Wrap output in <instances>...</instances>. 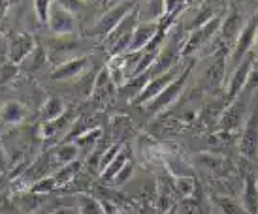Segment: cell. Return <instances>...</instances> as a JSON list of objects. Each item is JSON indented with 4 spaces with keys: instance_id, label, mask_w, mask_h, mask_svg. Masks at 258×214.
<instances>
[{
    "instance_id": "1",
    "label": "cell",
    "mask_w": 258,
    "mask_h": 214,
    "mask_svg": "<svg viewBox=\"0 0 258 214\" xmlns=\"http://www.w3.org/2000/svg\"><path fill=\"white\" fill-rule=\"evenodd\" d=\"M249 101H251V92H245V90H241L234 100H230L228 107L222 111L221 119H219V130L230 134V132L243 128L245 121H247Z\"/></svg>"
},
{
    "instance_id": "2",
    "label": "cell",
    "mask_w": 258,
    "mask_h": 214,
    "mask_svg": "<svg viewBox=\"0 0 258 214\" xmlns=\"http://www.w3.org/2000/svg\"><path fill=\"white\" fill-rule=\"evenodd\" d=\"M190 71H192V66H186L185 70L181 71L179 75L173 79L172 83L166 86L155 100H151L149 103H145V109H147L149 113L157 115V113H160V111H164L166 107L172 105L173 101H177V98L183 94V88L186 86V81H188Z\"/></svg>"
},
{
    "instance_id": "3",
    "label": "cell",
    "mask_w": 258,
    "mask_h": 214,
    "mask_svg": "<svg viewBox=\"0 0 258 214\" xmlns=\"http://www.w3.org/2000/svg\"><path fill=\"white\" fill-rule=\"evenodd\" d=\"M134 6H136V4H134L132 0H121V2L115 4L113 8H108V12L96 21V25H94L93 30H91V34L106 38V36H108L109 32H111V30H113L115 27H117V25L132 12V10H136Z\"/></svg>"
},
{
    "instance_id": "4",
    "label": "cell",
    "mask_w": 258,
    "mask_h": 214,
    "mask_svg": "<svg viewBox=\"0 0 258 214\" xmlns=\"http://www.w3.org/2000/svg\"><path fill=\"white\" fill-rule=\"evenodd\" d=\"M221 25H222V19L219 15H215V17H213L211 21L206 23L204 27L192 30V32L188 34V38H186V42L181 45V55H183V57H190L196 51H200L202 47L221 30Z\"/></svg>"
},
{
    "instance_id": "5",
    "label": "cell",
    "mask_w": 258,
    "mask_h": 214,
    "mask_svg": "<svg viewBox=\"0 0 258 214\" xmlns=\"http://www.w3.org/2000/svg\"><path fill=\"white\" fill-rule=\"evenodd\" d=\"M239 152L247 160H256L258 158V105H254V109L247 115V121L241 128Z\"/></svg>"
},
{
    "instance_id": "6",
    "label": "cell",
    "mask_w": 258,
    "mask_h": 214,
    "mask_svg": "<svg viewBox=\"0 0 258 214\" xmlns=\"http://www.w3.org/2000/svg\"><path fill=\"white\" fill-rule=\"evenodd\" d=\"M256 32H258V14L254 17H251L247 25H245L239 36H237L236 43H234V47H232V57H230V64L236 68L245 57H247V53H251L252 47H254V38H256Z\"/></svg>"
},
{
    "instance_id": "7",
    "label": "cell",
    "mask_w": 258,
    "mask_h": 214,
    "mask_svg": "<svg viewBox=\"0 0 258 214\" xmlns=\"http://www.w3.org/2000/svg\"><path fill=\"white\" fill-rule=\"evenodd\" d=\"M183 70H185V68H181L179 64H175L172 70H168V71H164V73L157 75V77L149 79V83L144 86V90L136 96L134 103H136V105H145V103H149L151 100H155L158 94L162 92L166 86L170 85V83H172L173 79L177 77Z\"/></svg>"
},
{
    "instance_id": "8",
    "label": "cell",
    "mask_w": 258,
    "mask_h": 214,
    "mask_svg": "<svg viewBox=\"0 0 258 214\" xmlns=\"http://www.w3.org/2000/svg\"><path fill=\"white\" fill-rule=\"evenodd\" d=\"M256 60H258V57H256V53H254V49H252L251 53H247V57L234 68L232 77H230V81H228V98L230 100H234L237 94L243 90L245 83H247V79H249V73H251L252 66H254Z\"/></svg>"
},
{
    "instance_id": "9",
    "label": "cell",
    "mask_w": 258,
    "mask_h": 214,
    "mask_svg": "<svg viewBox=\"0 0 258 214\" xmlns=\"http://www.w3.org/2000/svg\"><path fill=\"white\" fill-rule=\"evenodd\" d=\"M47 25L55 36H68L74 34V30H76V17L72 12H68V10L58 6L57 2H53Z\"/></svg>"
},
{
    "instance_id": "10",
    "label": "cell",
    "mask_w": 258,
    "mask_h": 214,
    "mask_svg": "<svg viewBox=\"0 0 258 214\" xmlns=\"http://www.w3.org/2000/svg\"><path fill=\"white\" fill-rule=\"evenodd\" d=\"M34 47H36V42L30 34H25V32L15 34L8 42V58H10V62L21 64L23 60L34 51Z\"/></svg>"
},
{
    "instance_id": "11",
    "label": "cell",
    "mask_w": 258,
    "mask_h": 214,
    "mask_svg": "<svg viewBox=\"0 0 258 214\" xmlns=\"http://www.w3.org/2000/svg\"><path fill=\"white\" fill-rule=\"evenodd\" d=\"M87 64H89V57L87 55L70 58V60H64L62 64H58L49 73V77L53 81H70V79H76L78 75H81L83 70L87 68Z\"/></svg>"
},
{
    "instance_id": "12",
    "label": "cell",
    "mask_w": 258,
    "mask_h": 214,
    "mask_svg": "<svg viewBox=\"0 0 258 214\" xmlns=\"http://www.w3.org/2000/svg\"><path fill=\"white\" fill-rule=\"evenodd\" d=\"M158 29H160L158 23H138L134 32H132L128 53H140V51H144L151 43V40L157 36Z\"/></svg>"
},
{
    "instance_id": "13",
    "label": "cell",
    "mask_w": 258,
    "mask_h": 214,
    "mask_svg": "<svg viewBox=\"0 0 258 214\" xmlns=\"http://www.w3.org/2000/svg\"><path fill=\"white\" fill-rule=\"evenodd\" d=\"M221 40L222 43L226 45H234L237 40V36L241 32V15L237 14H230L221 25Z\"/></svg>"
},
{
    "instance_id": "14",
    "label": "cell",
    "mask_w": 258,
    "mask_h": 214,
    "mask_svg": "<svg viewBox=\"0 0 258 214\" xmlns=\"http://www.w3.org/2000/svg\"><path fill=\"white\" fill-rule=\"evenodd\" d=\"M243 203L245 210L249 214H256L258 212V182L252 177H247L245 180V188H243Z\"/></svg>"
},
{
    "instance_id": "15",
    "label": "cell",
    "mask_w": 258,
    "mask_h": 214,
    "mask_svg": "<svg viewBox=\"0 0 258 214\" xmlns=\"http://www.w3.org/2000/svg\"><path fill=\"white\" fill-rule=\"evenodd\" d=\"M0 117H2V121L6 122V124H19L27 117V107L19 103V101H8V103L2 105Z\"/></svg>"
},
{
    "instance_id": "16",
    "label": "cell",
    "mask_w": 258,
    "mask_h": 214,
    "mask_svg": "<svg viewBox=\"0 0 258 214\" xmlns=\"http://www.w3.org/2000/svg\"><path fill=\"white\" fill-rule=\"evenodd\" d=\"M164 0H149L144 10L140 12V19L142 23H160V19H164Z\"/></svg>"
},
{
    "instance_id": "17",
    "label": "cell",
    "mask_w": 258,
    "mask_h": 214,
    "mask_svg": "<svg viewBox=\"0 0 258 214\" xmlns=\"http://www.w3.org/2000/svg\"><path fill=\"white\" fill-rule=\"evenodd\" d=\"M66 111V103L60 98H57V96H51V98H47L45 100V103L42 105V109H40V115H42L43 122H49V121H55V119H58L60 115H64Z\"/></svg>"
},
{
    "instance_id": "18",
    "label": "cell",
    "mask_w": 258,
    "mask_h": 214,
    "mask_svg": "<svg viewBox=\"0 0 258 214\" xmlns=\"http://www.w3.org/2000/svg\"><path fill=\"white\" fill-rule=\"evenodd\" d=\"M126 162H130V149H128V147H124V145H122L121 152H119V154L115 156L113 162H111V164H109L108 167H106V169H104V171L100 173L102 178H104V180H113L115 175H117V173L121 171L122 167H124V164H126Z\"/></svg>"
},
{
    "instance_id": "19",
    "label": "cell",
    "mask_w": 258,
    "mask_h": 214,
    "mask_svg": "<svg viewBox=\"0 0 258 214\" xmlns=\"http://www.w3.org/2000/svg\"><path fill=\"white\" fill-rule=\"evenodd\" d=\"M78 212L79 214H106V207H104L96 197H93V195H89V193H79Z\"/></svg>"
},
{
    "instance_id": "20",
    "label": "cell",
    "mask_w": 258,
    "mask_h": 214,
    "mask_svg": "<svg viewBox=\"0 0 258 214\" xmlns=\"http://www.w3.org/2000/svg\"><path fill=\"white\" fill-rule=\"evenodd\" d=\"M224 75H226V58L217 57L206 71V79L211 86H219L224 81Z\"/></svg>"
},
{
    "instance_id": "21",
    "label": "cell",
    "mask_w": 258,
    "mask_h": 214,
    "mask_svg": "<svg viewBox=\"0 0 258 214\" xmlns=\"http://www.w3.org/2000/svg\"><path fill=\"white\" fill-rule=\"evenodd\" d=\"M213 201H215L217 207L221 208L222 214H249L245 210L241 201L234 199V197H230V195H215Z\"/></svg>"
},
{
    "instance_id": "22",
    "label": "cell",
    "mask_w": 258,
    "mask_h": 214,
    "mask_svg": "<svg viewBox=\"0 0 258 214\" xmlns=\"http://www.w3.org/2000/svg\"><path fill=\"white\" fill-rule=\"evenodd\" d=\"M45 62H47V53H45L40 45H36L34 51H32L19 66H21V70H25V71H36V70H40L42 66H45Z\"/></svg>"
},
{
    "instance_id": "23",
    "label": "cell",
    "mask_w": 258,
    "mask_h": 214,
    "mask_svg": "<svg viewBox=\"0 0 258 214\" xmlns=\"http://www.w3.org/2000/svg\"><path fill=\"white\" fill-rule=\"evenodd\" d=\"M79 154H81V150H79V147L76 143H64L55 152V160L60 165H66V164H72V162H78Z\"/></svg>"
},
{
    "instance_id": "24",
    "label": "cell",
    "mask_w": 258,
    "mask_h": 214,
    "mask_svg": "<svg viewBox=\"0 0 258 214\" xmlns=\"http://www.w3.org/2000/svg\"><path fill=\"white\" fill-rule=\"evenodd\" d=\"M78 47H79V40L74 38V34L55 36L49 42V49L55 51V53H70V51H76Z\"/></svg>"
},
{
    "instance_id": "25",
    "label": "cell",
    "mask_w": 258,
    "mask_h": 214,
    "mask_svg": "<svg viewBox=\"0 0 258 214\" xmlns=\"http://www.w3.org/2000/svg\"><path fill=\"white\" fill-rule=\"evenodd\" d=\"M100 136H102L100 128H89L76 137V145L79 147V150L87 149V147H94L98 143V139H100Z\"/></svg>"
},
{
    "instance_id": "26",
    "label": "cell",
    "mask_w": 258,
    "mask_h": 214,
    "mask_svg": "<svg viewBox=\"0 0 258 214\" xmlns=\"http://www.w3.org/2000/svg\"><path fill=\"white\" fill-rule=\"evenodd\" d=\"M78 171H79V162H72V164L62 165V167L53 175V178L57 180V186H62V184H66V182H70V180L76 177Z\"/></svg>"
},
{
    "instance_id": "27",
    "label": "cell",
    "mask_w": 258,
    "mask_h": 214,
    "mask_svg": "<svg viewBox=\"0 0 258 214\" xmlns=\"http://www.w3.org/2000/svg\"><path fill=\"white\" fill-rule=\"evenodd\" d=\"M173 184H175V192L179 193L181 197H185V199H188L194 193V190H196V182H194L192 177H175Z\"/></svg>"
},
{
    "instance_id": "28",
    "label": "cell",
    "mask_w": 258,
    "mask_h": 214,
    "mask_svg": "<svg viewBox=\"0 0 258 214\" xmlns=\"http://www.w3.org/2000/svg\"><path fill=\"white\" fill-rule=\"evenodd\" d=\"M198 165L204 167V169H209V171H221L222 165H224V160L215 154H198Z\"/></svg>"
},
{
    "instance_id": "29",
    "label": "cell",
    "mask_w": 258,
    "mask_h": 214,
    "mask_svg": "<svg viewBox=\"0 0 258 214\" xmlns=\"http://www.w3.org/2000/svg\"><path fill=\"white\" fill-rule=\"evenodd\" d=\"M53 2H55V0H34V14H36L38 21L43 23V25H47Z\"/></svg>"
},
{
    "instance_id": "30",
    "label": "cell",
    "mask_w": 258,
    "mask_h": 214,
    "mask_svg": "<svg viewBox=\"0 0 258 214\" xmlns=\"http://www.w3.org/2000/svg\"><path fill=\"white\" fill-rule=\"evenodd\" d=\"M55 188H58L57 180L51 175V177H43V178H40V180H36V182L32 184V188H30V192L42 195V193H47V192H51V190H55Z\"/></svg>"
},
{
    "instance_id": "31",
    "label": "cell",
    "mask_w": 258,
    "mask_h": 214,
    "mask_svg": "<svg viewBox=\"0 0 258 214\" xmlns=\"http://www.w3.org/2000/svg\"><path fill=\"white\" fill-rule=\"evenodd\" d=\"M122 145L121 143H115V145H111V147H108V149L102 152V158H100V169H98V173H102L106 167H108L111 162L115 160V156L121 152Z\"/></svg>"
},
{
    "instance_id": "32",
    "label": "cell",
    "mask_w": 258,
    "mask_h": 214,
    "mask_svg": "<svg viewBox=\"0 0 258 214\" xmlns=\"http://www.w3.org/2000/svg\"><path fill=\"white\" fill-rule=\"evenodd\" d=\"M186 2H188V0H164V8H166L164 19L166 21H168V19H175V17L179 15L181 10L186 6Z\"/></svg>"
},
{
    "instance_id": "33",
    "label": "cell",
    "mask_w": 258,
    "mask_h": 214,
    "mask_svg": "<svg viewBox=\"0 0 258 214\" xmlns=\"http://www.w3.org/2000/svg\"><path fill=\"white\" fill-rule=\"evenodd\" d=\"M19 73V66L14 62H6V64L0 66V85H6L12 79Z\"/></svg>"
},
{
    "instance_id": "34",
    "label": "cell",
    "mask_w": 258,
    "mask_h": 214,
    "mask_svg": "<svg viewBox=\"0 0 258 214\" xmlns=\"http://www.w3.org/2000/svg\"><path fill=\"white\" fill-rule=\"evenodd\" d=\"M132 173H134V164L132 162H126L124 164V167H122L121 171L115 175V178H113V182L117 186H121V184H124L126 180H128L130 177H132Z\"/></svg>"
},
{
    "instance_id": "35",
    "label": "cell",
    "mask_w": 258,
    "mask_h": 214,
    "mask_svg": "<svg viewBox=\"0 0 258 214\" xmlns=\"http://www.w3.org/2000/svg\"><path fill=\"white\" fill-rule=\"evenodd\" d=\"M58 6L64 8V10H68V12H72V14H76L78 10H81V6H83V0H55Z\"/></svg>"
},
{
    "instance_id": "36",
    "label": "cell",
    "mask_w": 258,
    "mask_h": 214,
    "mask_svg": "<svg viewBox=\"0 0 258 214\" xmlns=\"http://www.w3.org/2000/svg\"><path fill=\"white\" fill-rule=\"evenodd\" d=\"M8 167V158H6V150L2 147V143H0V173H4Z\"/></svg>"
},
{
    "instance_id": "37",
    "label": "cell",
    "mask_w": 258,
    "mask_h": 214,
    "mask_svg": "<svg viewBox=\"0 0 258 214\" xmlns=\"http://www.w3.org/2000/svg\"><path fill=\"white\" fill-rule=\"evenodd\" d=\"M6 12V0H0V15Z\"/></svg>"
},
{
    "instance_id": "38",
    "label": "cell",
    "mask_w": 258,
    "mask_h": 214,
    "mask_svg": "<svg viewBox=\"0 0 258 214\" xmlns=\"http://www.w3.org/2000/svg\"><path fill=\"white\" fill-rule=\"evenodd\" d=\"M252 49H254V53H256V57H258V32H256V38H254V47H252Z\"/></svg>"
},
{
    "instance_id": "39",
    "label": "cell",
    "mask_w": 258,
    "mask_h": 214,
    "mask_svg": "<svg viewBox=\"0 0 258 214\" xmlns=\"http://www.w3.org/2000/svg\"><path fill=\"white\" fill-rule=\"evenodd\" d=\"M53 214H66V210H57V212H53Z\"/></svg>"
},
{
    "instance_id": "40",
    "label": "cell",
    "mask_w": 258,
    "mask_h": 214,
    "mask_svg": "<svg viewBox=\"0 0 258 214\" xmlns=\"http://www.w3.org/2000/svg\"><path fill=\"white\" fill-rule=\"evenodd\" d=\"M83 2H87V0H83Z\"/></svg>"
}]
</instances>
